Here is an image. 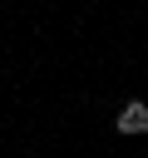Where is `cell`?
Instances as JSON below:
<instances>
[{"instance_id": "1", "label": "cell", "mask_w": 148, "mask_h": 158, "mask_svg": "<svg viewBox=\"0 0 148 158\" xmlns=\"http://www.w3.org/2000/svg\"><path fill=\"white\" fill-rule=\"evenodd\" d=\"M113 128H118V133H148V104H143V99H128V104L118 109Z\"/></svg>"}]
</instances>
